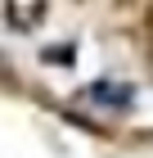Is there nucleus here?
<instances>
[{
  "label": "nucleus",
  "instance_id": "f257e3e1",
  "mask_svg": "<svg viewBox=\"0 0 153 158\" xmlns=\"http://www.w3.org/2000/svg\"><path fill=\"white\" fill-rule=\"evenodd\" d=\"M95 99H113V104H126L131 90H113V86H95Z\"/></svg>",
  "mask_w": 153,
  "mask_h": 158
}]
</instances>
